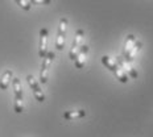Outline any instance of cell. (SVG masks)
I'll return each mask as SVG.
<instances>
[{"label":"cell","mask_w":153,"mask_h":137,"mask_svg":"<svg viewBox=\"0 0 153 137\" xmlns=\"http://www.w3.org/2000/svg\"><path fill=\"white\" fill-rule=\"evenodd\" d=\"M32 5H48L52 3V0H29Z\"/></svg>","instance_id":"cell-13"},{"label":"cell","mask_w":153,"mask_h":137,"mask_svg":"<svg viewBox=\"0 0 153 137\" xmlns=\"http://www.w3.org/2000/svg\"><path fill=\"white\" fill-rule=\"evenodd\" d=\"M27 82H28V84H29V87L32 88V91H33V95H34V98H36V100L38 103H44V101H45V94L41 90V87H40V84H38V82L36 81V78L32 74H29V75H27Z\"/></svg>","instance_id":"cell-7"},{"label":"cell","mask_w":153,"mask_h":137,"mask_svg":"<svg viewBox=\"0 0 153 137\" xmlns=\"http://www.w3.org/2000/svg\"><path fill=\"white\" fill-rule=\"evenodd\" d=\"M54 58H56V56H54L53 52H48L46 56L44 57V62H42L41 71H40V82L42 84L48 83V71H49V67L52 65V62L54 61Z\"/></svg>","instance_id":"cell-5"},{"label":"cell","mask_w":153,"mask_h":137,"mask_svg":"<svg viewBox=\"0 0 153 137\" xmlns=\"http://www.w3.org/2000/svg\"><path fill=\"white\" fill-rule=\"evenodd\" d=\"M12 79H13L12 70H5L3 73V75L0 76V90H7L9 87V84L12 83Z\"/></svg>","instance_id":"cell-10"},{"label":"cell","mask_w":153,"mask_h":137,"mask_svg":"<svg viewBox=\"0 0 153 137\" xmlns=\"http://www.w3.org/2000/svg\"><path fill=\"white\" fill-rule=\"evenodd\" d=\"M83 34H85L83 29H76L75 36H74V41H73V46H71V49H70V52H69V58L71 59L73 62L75 61L76 56H78L79 50H81L82 38H83Z\"/></svg>","instance_id":"cell-6"},{"label":"cell","mask_w":153,"mask_h":137,"mask_svg":"<svg viewBox=\"0 0 153 137\" xmlns=\"http://www.w3.org/2000/svg\"><path fill=\"white\" fill-rule=\"evenodd\" d=\"M68 19L63 17L59 21L58 25V30H57V37H56V49L57 50H62L65 46V37H66V30H68Z\"/></svg>","instance_id":"cell-4"},{"label":"cell","mask_w":153,"mask_h":137,"mask_svg":"<svg viewBox=\"0 0 153 137\" xmlns=\"http://www.w3.org/2000/svg\"><path fill=\"white\" fill-rule=\"evenodd\" d=\"M12 86H13V92H15L13 110L16 113H21L24 111V101H23V88H21L20 79L19 78L12 79Z\"/></svg>","instance_id":"cell-3"},{"label":"cell","mask_w":153,"mask_h":137,"mask_svg":"<svg viewBox=\"0 0 153 137\" xmlns=\"http://www.w3.org/2000/svg\"><path fill=\"white\" fill-rule=\"evenodd\" d=\"M15 3H17V5H20V8H23L24 11H30L32 4L28 0H13Z\"/></svg>","instance_id":"cell-12"},{"label":"cell","mask_w":153,"mask_h":137,"mask_svg":"<svg viewBox=\"0 0 153 137\" xmlns=\"http://www.w3.org/2000/svg\"><path fill=\"white\" fill-rule=\"evenodd\" d=\"M141 49V42L136 40V37L133 34H128L127 40L124 42V47H123V59L127 63H132L133 58H135V53L139 52Z\"/></svg>","instance_id":"cell-1"},{"label":"cell","mask_w":153,"mask_h":137,"mask_svg":"<svg viewBox=\"0 0 153 137\" xmlns=\"http://www.w3.org/2000/svg\"><path fill=\"white\" fill-rule=\"evenodd\" d=\"M87 54H88V45L87 44H82L81 50H79L78 56H76L75 61H74V66L76 69H83L87 61Z\"/></svg>","instance_id":"cell-8"},{"label":"cell","mask_w":153,"mask_h":137,"mask_svg":"<svg viewBox=\"0 0 153 137\" xmlns=\"http://www.w3.org/2000/svg\"><path fill=\"white\" fill-rule=\"evenodd\" d=\"M102 63H103L111 73H114V75L116 76V79L120 82V83H127V82H128V75H127V73L124 71V70L116 63V61H114L111 57L103 56L102 57Z\"/></svg>","instance_id":"cell-2"},{"label":"cell","mask_w":153,"mask_h":137,"mask_svg":"<svg viewBox=\"0 0 153 137\" xmlns=\"http://www.w3.org/2000/svg\"><path fill=\"white\" fill-rule=\"evenodd\" d=\"M86 116V111L85 110H76V111H66L63 113V119L66 121H74V120L82 119Z\"/></svg>","instance_id":"cell-11"},{"label":"cell","mask_w":153,"mask_h":137,"mask_svg":"<svg viewBox=\"0 0 153 137\" xmlns=\"http://www.w3.org/2000/svg\"><path fill=\"white\" fill-rule=\"evenodd\" d=\"M48 34H49V32H48L46 28H41V30H40V47H38V56H40L41 58H44V57L46 56V53L49 52V50H48Z\"/></svg>","instance_id":"cell-9"}]
</instances>
